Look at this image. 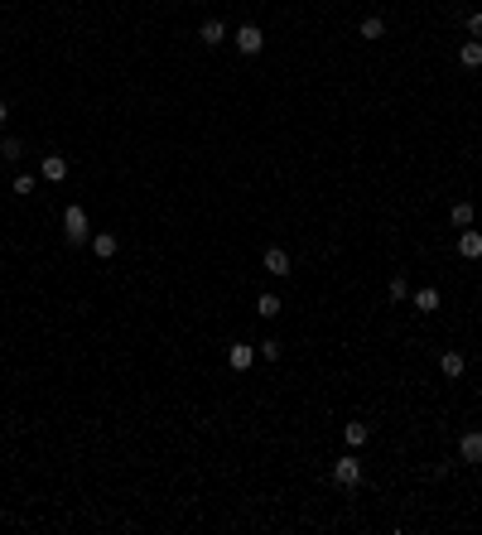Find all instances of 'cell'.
<instances>
[{
  "instance_id": "5b68a950",
  "label": "cell",
  "mask_w": 482,
  "mask_h": 535,
  "mask_svg": "<svg viewBox=\"0 0 482 535\" xmlns=\"http://www.w3.org/2000/svg\"><path fill=\"white\" fill-rule=\"evenodd\" d=\"M261 265H265V275H289V251H280V246H270V251H265L261 256Z\"/></svg>"
},
{
  "instance_id": "7a4b0ae2",
  "label": "cell",
  "mask_w": 482,
  "mask_h": 535,
  "mask_svg": "<svg viewBox=\"0 0 482 535\" xmlns=\"http://www.w3.org/2000/svg\"><path fill=\"white\" fill-rule=\"evenodd\" d=\"M333 482H338V487H362V463H357V454H342L338 463H333Z\"/></svg>"
},
{
  "instance_id": "d6986e66",
  "label": "cell",
  "mask_w": 482,
  "mask_h": 535,
  "mask_svg": "<svg viewBox=\"0 0 482 535\" xmlns=\"http://www.w3.org/2000/svg\"><path fill=\"white\" fill-rule=\"evenodd\" d=\"M386 295L396 299V304H401V299H410V285H405V275H396V280H391V285H386Z\"/></svg>"
},
{
  "instance_id": "603a6c76",
  "label": "cell",
  "mask_w": 482,
  "mask_h": 535,
  "mask_svg": "<svg viewBox=\"0 0 482 535\" xmlns=\"http://www.w3.org/2000/svg\"><path fill=\"white\" fill-rule=\"evenodd\" d=\"M5 121H10V106H5V101H0V126H5Z\"/></svg>"
},
{
  "instance_id": "30bf717a",
  "label": "cell",
  "mask_w": 482,
  "mask_h": 535,
  "mask_svg": "<svg viewBox=\"0 0 482 535\" xmlns=\"http://www.w3.org/2000/svg\"><path fill=\"white\" fill-rule=\"evenodd\" d=\"M458 63L478 73V68H482V39H468V44H463V49H458Z\"/></svg>"
},
{
  "instance_id": "8fae6325",
  "label": "cell",
  "mask_w": 482,
  "mask_h": 535,
  "mask_svg": "<svg viewBox=\"0 0 482 535\" xmlns=\"http://www.w3.org/2000/svg\"><path fill=\"white\" fill-rule=\"evenodd\" d=\"M227 362H232V372H246V367L256 362V347H246V342H237V347L227 352Z\"/></svg>"
},
{
  "instance_id": "3957f363",
  "label": "cell",
  "mask_w": 482,
  "mask_h": 535,
  "mask_svg": "<svg viewBox=\"0 0 482 535\" xmlns=\"http://www.w3.org/2000/svg\"><path fill=\"white\" fill-rule=\"evenodd\" d=\"M232 44H237L241 54H246V58H251V54H261L265 49V34H261V24H241L237 34H232Z\"/></svg>"
},
{
  "instance_id": "e0dca14e",
  "label": "cell",
  "mask_w": 482,
  "mask_h": 535,
  "mask_svg": "<svg viewBox=\"0 0 482 535\" xmlns=\"http://www.w3.org/2000/svg\"><path fill=\"white\" fill-rule=\"evenodd\" d=\"M0 155H5L10 164H15V159L24 155V140H20V136H5V140H0Z\"/></svg>"
},
{
  "instance_id": "6da1fadb",
  "label": "cell",
  "mask_w": 482,
  "mask_h": 535,
  "mask_svg": "<svg viewBox=\"0 0 482 535\" xmlns=\"http://www.w3.org/2000/svg\"><path fill=\"white\" fill-rule=\"evenodd\" d=\"M63 237H68V246H87L92 227H87V213H82V203H68V208H63Z\"/></svg>"
},
{
  "instance_id": "ba28073f",
  "label": "cell",
  "mask_w": 482,
  "mask_h": 535,
  "mask_svg": "<svg viewBox=\"0 0 482 535\" xmlns=\"http://www.w3.org/2000/svg\"><path fill=\"white\" fill-rule=\"evenodd\" d=\"M439 372H443L448 381H458L463 372H468V357H463V352H443V357H439Z\"/></svg>"
},
{
  "instance_id": "ffe728a7",
  "label": "cell",
  "mask_w": 482,
  "mask_h": 535,
  "mask_svg": "<svg viewBox=\"0 0 482 535\" xmlns=\"http://www.w3.org/2000/svg\"><path fill=\"white\" fill-rule=\"evenodd\" d=\"M256 352L265 357V362H280V342H275V337H265L261 347H256Z\"/></svg>"
},
{
  "instance_id": "2e32d148",
  "label": "cell",
  "mask_w": 482,
  "mask_h": 535,
  "mask_svg": "<svg viewBox=\"0 0 482 535\" xmlns=\"http://www.w3.org/2000/svg\"><path fill=\"white\" fill-rule=\"evenodd\" d=\"M342 439H347V444H352V449H362V444H366V439H371V429H366V424H357V419H352V424H347V429H342Z\"/></svg>"
},
{
  "instance_id": "7402d4cb",
  "label": "cell",
  "mask_w": 482,
  "mask_h": 535,
  "mask_svg": "<svg viewBox=\"0 0 482 535\" xmlns=\"http://www.w3.org/2000/svg\"><path fill=\"white\" fill-rule=\"evenodd\" d=\"M468 39H482V10L468 15Z\"/></svg>"
},
{
  "instance_id": "277c9868",
  "label": "cell",
  "mask_w": 482,
  "mask_h": 535,
  "mask_svg": "<svg viewBox=\"0 0 482 535\" xmlns=\"http://www.w3.org/2000/svg\"><path fill=\"white\" fill-rule=\"evenodd\" d=\"M39 178L43 183H63V178H68V159L63 155H43L39 159Z\"/></svg>"
},
{
  "instance_id": "7c38bea8",
  "label": "cell",
  "mask_w": 482,
  "mask_h": 535,
  "mask_svg": "<svg viewBox=\"0 0 482 535\" xmlns=\"http://www.w3.org/2000/svg\"><path fill=\"white\" fill-rule=\"evenodd\" d=\"M448 222H453L458 232H463V227H473V203H468V198H458L453 208H448Z\"/></svg>"
},
{
  "instance_id": "9c48e42d",
  "label": "cell",
  "mask_w": 482,
  "mask_h": 535,
  "mask_svg": "<svg viewBox=\"0 0 482 535\" xmlns=\"http://www.w3.org/2000/svg\"><path fill=\"white\" fill-rule=\"evenodd\" d=\"M198 39L207 44V49H217L222 39H227V24L222 20H202V29H198Z\"/></svg>"
},
{
  "instance_id": "4fadbf2b",
  "label": "cell",
  "mask_w": 482,
  "mask_h": 535,
  "mask_svg": "<svg viewBox=\"0 0 482 535\" xmlns=\"http://www.w3.org/2000/svg\"><path fill=\"white\" fill-rule=\"evenodd\" d=\"M92 251H97L101 260H111V256H116V251H120V241L111 237V232H97V237H92Z\"/></svg>"
},
{
  "instance_id": "52a82bcc",
  "label": "cell",
  "mask_w": 482,
  "mask_h": 535,
  "mask_svg": "<svg viewBox=\"0 0 482 535\" xmlns=\"http://www.w3.org/2000/svg\"><path fill=\"white\" fill-rule=\"evenodd\" d=\"M458 256L463 260H482V232H468V227H463L458 232Z\"/></svg>"
},
{
  "instance_id": "44dd1931",
  "label": "cell",
  "mask_w": 482,
  "mask_h": 535,
  "mask_svg": "<svg viewBox=\"0 0 482 535\" xmlns=\"http://www.w3.org/2000/svg\"><path fill=\"white\" fill-rule=\"evenodd\" d=\"M34 193V178L29 174H15V198H29Z\"/></svg>"
},
{
  "instance_id": "9a60e30c",
  "label": "cell",
  "mask_w": 482,
  "mask_h": 535,
  "mask_svg": "<svg viewBox=\"0 0 482 535\" xmlns=\"http://www.w3.org/2000/svg\"><path fill=\"white\" fill-rule=\"evenodd\" d=\"M410 304H415L420 314H434V309H439V290H415V295H410Z\"/></svg>"
},
{
  "instance_id": "ac0fdd59",
  "label": "cell",
  "mask_w": 482,
  "mask_h": 535,
  "mask_svg": "<svg viewBox=\"0 0 482 535\" xmlns=\"http://www.w3.org/2000/svg\"><path fill=\"white\" fill-rule=\"evenodd\" d=\"M256 314H261V318H280V299L261 295V299H256Z\"/></svg>"
},
{
  "instance_id": "5bb4252c",
  "label": "cell",
  "mask_w": 482,
  "mask_h": 535,
  "mask_svg": "<svg viewBox=\"0 0 482 535\" xmlns=\"http://www.w3.org/2000/svg\"><path fill=\"white\" fill-rule=\"evenodd\" d=\"M357 34H362V39H386V20H381V15H366V20L357 24Z\"/></svg>"
},
{
  "instance_id": "8992f818",
  "label": "cell",
  "mask_w": 482,
  "mask_h": 535,
  "mask_svg": "<svg viewBox=\"0 0 482 535\" xmlns=\"http://www.w3.org/2000/svg\"><path fill=\"white\" fill-rule=\"evenodd\" d=\"M458 458L463 463H482V434L478 429H468V434L458 439Z\"/></svg>"
}]
</instances>
